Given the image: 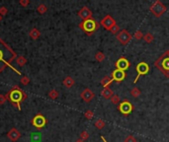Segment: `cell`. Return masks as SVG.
<instances>
[{
  "mask_svg": "<svg viewBox=\"0 0 169 142\" xmlns=\"http://www.w3.org/2000/svg\"><path fill=\"white\" fill-rule=\"evenodd\" d=\"M84 116L87 118V119H91L94 116V113L93 111H90V109H88V111L85 112V114H84Z\"/></svg>",
  "mask_w": 169,
  "mask_h": 142,
  "instance_id": "f546056e",
  "label": "cell"
},
{
  "mask_svg": "<svg viewBox=\"0 0 169 142\" xmlns=\"http://www.w3.org/2000/svg\"><path fill=\"white\" fill-rule=\"evenodd\" d=\"M130 66H131L130 61H129L126 57H121V58L118 59L117 62H116L117 69H120V70H123V71L127 70V69H128Z\"/></svg>",
  "mask_w": 169,
  "mask_h": 142,
  "instance_id": "7c38bea8",
  "label": "cell"
},
{
  "mask_svg": "<svg viewBox=\"0 0 169 142\" xmlns=\"http://www.w3.org/2000/svg\"><path fill=\"white\" fill-rule=\"evenodd\" d=\"M16 63L18 64L19 66H24L25 64L27 63V59H26V57H24L23 55H19V56H17V58H16Z\"/></svg>",
  "mask_w": 169,
  "mask_h": 142,
  "instance_id": "d6986e66",
  "label": "cell"
},
{
  "mask_svg": "<svg viewBox=\"0 0 169 142\" xmlns=\"http://www.w3.org/2000/svg\"><path fill=\"white\" fill-rule=\"evenodd\" d=\"M133 109H134L133 105H131L128 100H125V101H123L122 103L119 104V111H120V113L122 114H124V116L130 114L131 112H133Z\"/></svg>",
  "mask_w": 169,
  "mask_h": 142,
  "instance_id": "9c48e42d",
  "label": "cell"
},
{
  "mask_svg": "<svg viewBox=\"0 0 169 142\" xmlns=\"http://www.w3.org/2000/svg\"><path fill=\"white\" fill-rule=\"evenodd\" d=\"M79 28L82 30V31H84V33H85L87 36H91V35H93L94 32L99 28V25L96 23L95 20L92 18V19L81 22V23L79 24Z\"/></svg>",
  "mask_w": 169,
  "mask_h": 142,
  "instance_id": "3957f363",
  "label": "cell"
},
{
  "mask_svg": "<svg viewBox=\"0 0 169 142\" xmlns=\"http://www.w3.org/2000/svg\"><path fill=\"white\" fill-rule=\"evenodd\" d=\"M59 96V93L58 90H56V89H53V90H51L49 92V97L51 98V100H56L58 99Z\"/></svg>",
  "mask_w": 169,
  "mask_h": 142,
  "instance_id": "7402d4cb",
  "label": "cell"
},
{
  "mask_svg": "<svg viewBox=\"0 0 169 142\" xmlns=\"http://www.w3.org/2000/svg\"><path fill=\"white\" fill-rule=\"evenodd\" d=\"M131 95L134 97V98H138V96L140 95V90L138 88V87H135L131 90Z\"/></svg>",
  "mask_w": 169,
  "mask_h": 142,
  "instance_id": "4316f807",
  "label": "cell"
},
{
  "mask_svg": "<svg viewBox=\"0 0 169 142\" xmlns=\"http://www.w3.org/2000/svg\"><path fill=\"white\" fill-rule=\"evenodd\" d=\"M110 100H111V103H112V104H114V105H118V104H120V103H121L120 97H119L118 95H115V94H114V96L112 97V98H111Z\"/></svg>",
  "mask_w": 169,
  "mask_h": 142,
  "instance_id": "83f0119b",
  "label": "cell"
},
{
  "mask_svg": "<svg viewBox=\"0 0 169 142\" xmlns=\"http://www.w3.org/2000/svg\"><path fill=\"white\" fill-rule=\"evenodd\" d=\"M19 3H20V5H22L23 7H27L30 4V1H29V0H20Z\"/></svg>",
  "mask_w": 169,
  "mask_h": 142,
  "instance_id": "8d00e7d4",
  "label": "cell"
},
{
  "mask_svg": "<svg viewBox=\"0 0 169 142\" xmlns=\"http://www.w3.org/2000/svg\"><path fill=\"white\" fill-rule=\"evenodd\" d=\"M101 138H102V140H103L104 142H107V141H106V139H105V138H104V137H103V136H102V137H101Z\"/></svg>",
  "mask_w": 169,
  "mask_h": 142,
  "instance_id": "ab89813d",
  "label": "cell"
},
{
  "mask_svg": "<svg viewBox=\"0 0 169 142\" xmlns=\"http://www.w3.org/2000/svg\"><path fill=\"white\" fill-rule=\"evenodd\" d=\"M20 82H21V84H22V85H25V86H26V85H28V84L30 83V79H29V77L28 76H23V77H22V79H21V81H20Z\"/></svg>",
  "mask_w": 169,
  "mask_h": 142,
  "instance_id": "1f68e13d",
  "label": "cell"
},
{
  "mask_svg": "<svg viewBox=\"0 0 169 142\" xmlns=\"http://www.w3.org/2000/svg\"><path fill=\"white\" fill-rule=\"evenodd\" d=\"M101 95L103 96V98L104 99H106V100H110L112 97L114 96V92L111 90L109 87H106V88H104L103 90H102L101 92Z\"/></svg>",
  "mask_w": 169,
  "mask_h": 142,
  "instance_id": "2e32d148",
  "label": "cell"
},
{
  "mask_svg": "<svg viewBox=\"0 0 169 142\" xmlns=\"http://www.w3.org/2000/svg\"><path fill=\"white\" fill-rule=\"evenodd\" d=\"M75 142H84V141L82 140V139H80V138H79V139H77V140H76Z\"/></svg>",
  "mask_w": 169,
  "mask_h": 142,
  "instance_id": "74e56055",
  "label": "cell"
},
{
  "mask_svg": "<svg viewBox=\"0 0 169 142\" xmlns=\"http://www.w3.org/2000/svg\"><path fill=\"white\" fill-rule=\"evenodd\" d=\"M150 10L153 14V16H155L156 18H159L160 16H162L166 12V6L159 0H156L154 3L150 6Z\"/></svg>",
  "mask_w": 169,
  "mask_h": 142,
  "instance_id": "5b68a950",
  "label": "cell"
},
{
  "mask_svg": "<svg viewBox=\"0 0 169 142\" xmlns=\"http://www.w3.org/2000/svg\"><path fill=\"white\" fill-rule=\"evenodd\" d=\"M164 53L166 54V55H167V56H169V51H166L165 52H164Z\"/></svg>",
  "mask_w": 169,
  "mask_h": 142,
  "instance_id": "f35d334b",
  "label": "cell"
},
{
  "mask_svg": "<svg viewBox=\"0 0 169 142\" xmlns=\"http://www.w3.org/2000/svg\"><path fill=\"white\" fill-rule=\"evenodd\" d=\"M154 65L165 75V77L169 78V56L163 53L159 58L154 62Z\"/></svg>",
  "mask_w": 169,
  "mask_h": 142,
  "instance_id": "277c9868",
  "label": "cell"
},
{
  "mask_svg": "<svg viewBox=\"0 0 169 142\" xmlns=\"http://www.w3.org/2000/svg\"><path fill=\"white\" fill-rule=\"evenodd\" d=\"M2 20H3V17H2V16H1V15H0V22H1V21H2Z\"/></svg>",
  "mask_w": 169,
  "mask_h": 142,
  "instance_id": "60d3db41",
  "label": "cell"
},
{
  "mask_svg": "<svg viewBox=\"0 0 169 142\" xmlns=\"http://www.w3.org/2000/svg\"><path fill=\"white\" fill-rule=\"evenodd\" d=\"M16 58H17L16 52L0 38V73L3 72L6 68L10 67L12 70L16 71L18 74H21L20 71H18L12 65V62L16 60Z\"/></svg>",
  "mask_w": 169,
  "mask_h": 142,
  "instance_id": "6da1fadb",
  "label": "cell"
},
{
  "mask_svg": "<svg viewBox=\"0 0 169 142\" xmlns=\"http://www.w3.org/2000/svg\"><path fill=\"white\" fill-rule=\"evenodd\" d=\"M95 59H96V60L98 61V62L104 61V59H105V54H104L102 51L96 52V54H95Z\"/></svg>",
  "mask_w": 169,
  "mask_h": 142,
  "instance_id": "d4e9b609",
  "label": "cell"
},
{
  "mask_svg": "<svg viewBox=\"0 0 169 142\" xmlns=\"http://www.w3.org/2000/svg\"><path fill=\"white\" fill-rule=\"evenodd\" d=\"M40 36H41V33H40V31L37 28H33V29L31 30V31H30V33H29V37L32 39H34V41L40 38Z\"/></svg>",
  "mask_w": 169,
  "mask_h": 142,
  "instance_id": "ac0fdd59",
  "label": "cell"
},
{
  "mask_svg": "<svg viewBox=\"0 0 169 142\" xmlns=\"http://www.w3.org/2000/svg\"><path fill=\"white\" fill-rule=\"evenodd\" d=\"M136 71H138V75H136L135 81H134V83H136L138 80V78H140V76L145 75V74L148 73V71H150V66H148V64L146 63V62L141 61L138 64V65H136Z\"/></svg>",
  "mask_w": 169,
  "mask_h": 142,
  "instance_id": "ba28073f",
  "label": "cell"
},
{
  "mask_svg": "<svg viewBox=\"0 0 169 142\" xmlns=\"http://www.w3.org/2000/svg\"><path fill=\"white\" fill-rule=\"evenodd\" d=\"M6 96H7V98H8L9 101L11 102V104L13 105L15 108L18 109L19 111L21 109V104L23 103L27 98L26 92H24L19 86H17V85L14 86L13 88H12L11 90L6 94Z\"/></svg>",
  "mask_w": 169,
  "mask_h": 142,
  "instance_id": "7a4b0ae2",
  "label": "cell"
},
{
  "mask_svg": "<svg viewBox=\"0 0 169 142\" xmlns=\"http://www.w3.org/2000/svg\"><path fill=\"white\" fill-rule=\"evenodd\" d=\"M105 125H106V123L103 119H98V121H95V126L97 129H103Z\"/></svg>",
  "mask_w": 169,
  "mask_h": 142,
  "instance_id": "484cf974",
  "label": "cell"
},
{
  "mask_svg": "<svg viewBox=\"0 0 169 142\" xmlns=\"http://www.w3.org/2000/svg\"><path fill=\"white\" fill-rule=\"evenodd\" d=\"M63 84L66 87V88H71V87L75 84V81H74V79L72 78V77L67 76V77H65V78L63 79Z\"/></svg>",
  "mask_w": 169,
  "mask_h": 142,
  "instance_id": "e0dca14e",
  "label": "cell"
},
{
  "mask_svg": "<svg viewBox=\"0 0 169 142\" xmlns=\"http://www.w3.org/2000/svg\"><path fill=\"white\" fill-rule=\"evenodd\" d=\"M88 137H89V133L87 132L86 130H84V131H82V132L80 133V139H82L83 141L87 140V139H88Z\"/></svg>",
  "mask_w": 169,
  "mask_h": 142,
  "instance_id": "d6a6232c",
  "label": "cell"
},
{
  "mask_svg": "<svg viewBox=\"0 0 169 142\" xmlns=\"http://www.w3.org/2000/svg\"><path fill=\"white\" fill-rule=\"evenodd\" d=\"M153 39H154V37H153V35L151 33H146L145 36H143V41H145L146 44L152 43Z\"/></svg>",
  "mask_w": 169,
  "mask_h": 142,
  "instance_id": "ffe728a7",
  "label": "cell"
},
{
  "mask_svg": "<svg viewBox=\"0 0 169 142\" xmlns=\"http://www.w3.org/2000/svg\"><path fill=\"white\" fill-rule=\"evenodd\" d=\"M112 81H113V80H112L111 77H109V76H105L103 79H102L101 84H102V86H103L104 88H106V87H108L109 85H110Z\"/></svg>",
  "mask_w": 169,
  "mask_h": 142,
  "instance_id": "44dd1931",
  "label": "cell"
},
{
  "mask_svg": "<svg viewBox=\"0 0 169 142\" xmlns=\"http://www.w3.org/2000/svg\"><path fill=\"white\" fill-rule=\"evenodd\" d=\"M78 16L80 17V18L82 19L83 21H86V20H89V19L93 18V17H92V11L88 8V7H86V6L82 7V8L79 10V11H78Z\"/></svg>",
  "mask_w": 169,
  "mask_h": 142,
  "instance_id": "8fae6325",
  "label": "cell"
},
{
  "mask_svg": "<svg viewBox=\"0 0 169 142\" xmlns=\"http://www.w3.org/2000/svg\"><path fill=\"white\" fill-rule=\"evenodd\" d=\"M100 25L105 30H107V31H111V29L116 25V21L112 18V16L107 15V16H105L103 19L101 20Z\"/></svg>",
  "mask_w": 169,
  "mask_h": 142,
  "instance_id": "30bf717a",
  "label": "cell"
},
{
  "mask_svg": "<svg viewBox=\"0 0 169 142\" xmlns=\"http://www.w3.org/2000/svg\"><path fill=\"white\" fill-rule=\"evenodd\" d=\"M7 136H8V138L12 142H17L19 140V138L21 137V133H20V131L17 128L13 127L9 130V132L7 133Z\"/></svg>",
  "mask_w": 169,
  "mask_h": 142,
  "instance_id": "9a60e30c",
  "label": "cell"
},
{
  "mask_svg": "<svg viewBox=\"0 0 169 142\" xmlns=\"http://www.w3.org/2000/svg\"><path fill=\"white\" fill-rule=\"evenodd\" d=\"M133 38L135 39H136V41H140V39H143V34L141 33V31H136L135 34H134V36H133Z\"/></svg>",
  "mask_w": 169,
  "mask_h": 142,
  "instance_id": "f1b7e54d",
  "label": "cell"
},
{
  "mask_svg": "<svg viewBox=\"0 0 169 142\" xmlns=\"http://www.w3.org/2000/svg\"><path fill=\"white\" fill-rule=\"evenodd\" d=\"M42 136L41 133H33L31 135V141L32 142H41Z\"/></svg>",
  "mask_w": 169,
  "mask_h": 142,
  "instance_id": "cb8c5ba5",
  "label": "cell"
},
{
  "mask_svg": "<svg viewBox=\"0 0 169 142\" xmlns=\"http://www.w3.org/2000/svg\"><path fill=\"white\" fill-rule=\"evenodd\" d=\"M121 31V30H120V28H119V26H118V25H115V26H114L113 27V28H112L111 29V33L112 34H113V35H116V36H117V35H118L119 34V32H120Z\"/></svg>",
  "mask_w": 169,
  "mask_h": 142,
  "instance_id": "4dcf8cb0",
  "label": "cell"
},
{
  "mask_svg": "<svg viewBox=\"0 0 169 142\" xmlns=\"http://www.w3.org/2000/svg\"><path fill=\"white\" fill-rule=\"evenodd\" d=\"M6 101H8V98H7L6 95L4 94H1L0 95V105H4L5 103H6Z\"/></svg>",
  "mask_w": 169,
  "mask_h": 142,
  "instance_id": "836d02e7",
  "label": "cell"
},
{
  "mask_svg": "<svg viewBox=\"0 0 169 142\" xmlns=\"http://www.w3.org/2000/svg\"><path fill=\"white\" fill-rule=\"evenodd\" d=\"M124 142H138L136 141V139L135 138V136L133 135H128L127 137L125 138V140H124Z\"/></svg>",
  "mask_w": 169,
  "mask_h": 142,
  "instance_id": "e575fe53",
  "label": "cell"
},
{
  "mask_svg": "<svg viewBox=\"0 0 169 142\" xmlns=\"http://www.w3.org/2000/svg\"><path fill=\"white\" fill-rule=\"evenodd\" d=\"M80 97L84 102L89 103V102L92 101L94 97H95V94H94L93 91H91L89 88H86V89H84V90L82 91V93L80 94Z\"/></svg>",
  "mask_w": 169,
  "mask_h": 142,
  "instance_id": "5bb4252c",
  "label": "cell"
},
{
  "mask_svg": "<svg viewBox=\"0 0 169 142\" xmlns=\"http://www.w3.org/2000/svg\"><path fill=\"white\" fill-rule=\"evenodd\" d=\"M31 123H32V124H33V126H35L36 128L42 129L47 125L48 121H47V118H45L42 114H36L33 118H32Z\"/></svg>",
  "mask_w": 169,
  "mask_h": 142,
  "instance_id": "8992f818",
  "label": "cell"
},
{
  "mask_svg": "<svg viewBox=\"0 0 169 142\" xmlns=\"http://www.w3.org/2000/svg\"><path fill=\"white\" fill-rule=\"evenodd\" d=\"M111 78L113 81L122 82L126 78V72L123 70H120V69H115V70L113 71V73H112Z\"/></svg>",
  "mask_w": 169,
  "mask_h": 142,
  "instance_id": "4fadbf2b",
  "label": "cell"
},
{
  "mask_svg": "<svg viewBox=\"0 0 169 142\" xmlns=\"http://www.w3.org/2000/svg\"><path fill=\"white\" fill-rule=\"evenodd\" d=\"M7 13H8V10H7L6 7H4V6H2V7H0V15H1L2 17L5 16Z\"/></svg>",
  "mask_w": 169,
  "mask_h": 142,
  "instance_id": "d590c367",
  "label": "cell"
},
{
  "mask_svg": "<svg viewBox=\"0 0 169 142\" xmlns=\"http://www.w3.org/2000/svg\"><path fill=\"white\" fill-rule=\"evenodd\" d=\"M116 37H117V39H118L123 46H127V44L131 42V39H133V36H131L130 32L127 31V30H122V31L119 32V34L117 35Z\"/></svg>",
  "mask_w": 169,
  "mask_h": 142,
  "instance_id": "52a82bcc",
  "label": "cell"
},
{
  "mask_svg": "<svg viewBox=\"0 0 169 142\" xmlns=\"http://www.w3.org/2000/svg\"><path fill=\"white\" fill-rule=\"evenodd\" d=\"M37 11L39 12V14H42V15H43V14L46 13L47 11H48V7H47L45 4L42 3V4H40L38 7H37Z\"/></svg>",
  "mask_w": 169,
  "mask_h": 142,
  "instance_id": "603a6c76",
  "label": "cell"
}]
</instances>
